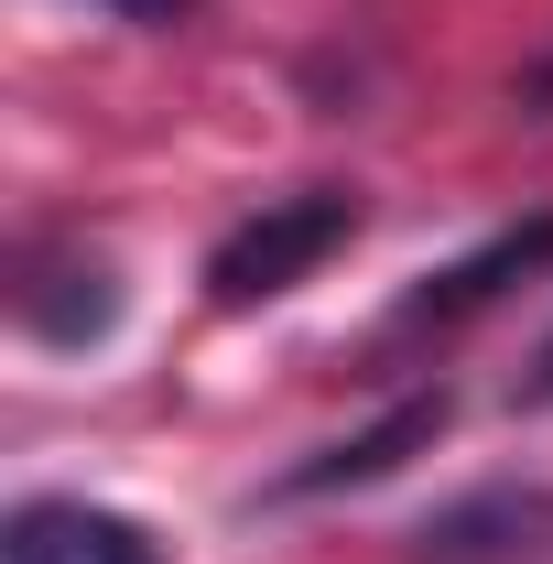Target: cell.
<instances>
[{
	"label": "cell",
	"instance_id": "cell-1",
	"mask_svg": "<svg viewBox=\"0 0 553 564\" xmlns=\"http://www.w3.org/2000/svg\"><path fill=\"white\" fill-rule=\"evenodd\" d=\"M347 239H358V196H337V185L272 196L261 217H239V228L207 250V293L217 304H272V293H293L315 261H337Z\"/></svg>",
	"mask_w": 553,
	"mask_h": 564
},
{
	"label": "cell",
	"instance_id": "cell-2",
	"mask_svg": "<svg viewBox=\"0 0 553 564\" xmlns=\"http://www.w3.org/2000/svg\"><path fill=\"white\" fill-rule=\"evenodd\" d=\"M553 261V217H521V228H499L488 250H467V261H445V272H423L413 293H402V315L391 326H456V315H478V304H499L510 282H532Z\"/></svg>",
	"mask_w": 553,
	"mask_h": 564
},
{
	"label": "cell",
	"instance_id": "cell-3",
	"mask_svg": "<svg viewBox=\"0 0 553 564\" xmlns=\"http://www.w3.org/2000/svg\"><path fill=\"white\" fill-rule=\"evenodd\" d=\"M445 434V391H413V402H391V413L369 423V434H347L326 456H304V467H282L272 499H326V489H369V478H391L402 456H423Z\"/></svg>",
	"mask_w": 553,
	"mask_h": 564
},
{
	"label": "cell",
	"instance_id": "cell-4",
	"mask_svg": "<svg viewBox=\"0 0 553 564\" xmlns=\"http://www.w3.org/2000/svg\"><path fill=\"white\" fill-rule=\"evenodd\" d=\"M0 564H163L152 532L120 521V510H87V499H22L11 532H0Z\"/></svg>",
	"mask_w": 553,
	"mask_h": 564
},
{
	"label": "cell",
	"instance_id": "cell-5",
	"mask_svg": "<svg viewBox=\"0 0 553 564\" xmlns=\"http://www.w3.org/2000/svg\"><path fill=\"white\" fill-rule=\"evenodd\" d=\"M532 532H553V499H510V489H488V499H467V510H445L423 543H434V564H467V554H543Z\"/></svg>",
	"mask_w": 553,
	"mask_h": 564
},
{
	"label": "cell",
	"instance_id": "cell-6",
	"mask_svg": "<svg viewBox=\"0 0 553 564\" xmlns=\"http://www.w3.org/2000/svg\"><path fill=\"white\" fill-rule=\"evenodd\" d=\"M510 98H521V109H553V55H543V66H521V87H510Z\"/></svg>",
	"mask_w": 553,
	"mask_h": 564
},
{
	"label": "cell",
	"instance_id": "cell-7",
	"mask_svg": "<svg viewBox=\"0 0 553 564\" xmlns=\"http://www.w3.org/2000/svg\"><path fill=\"white\" fill-rule=\"evenodd\" d=\"M120 22H174V11H196V0H109Z\"/></svg>",
	"mask_w": 553,
	"mask_h": 564
},
{
	"label": "cell",
	"instance_id": "cell-8",
	"mask_svg": "<svg viewBox=\"0 0 553 564\" xmlns=\"http://www.w3.org/2000/svg\"><path fill=\"white\" fill-rule=\"evenodd\" d=\"M532 402H553V348H543V369H532Z\"/></svg>",
	"mask_w": 553,
	"mask_h": 564
}]
</instances>
